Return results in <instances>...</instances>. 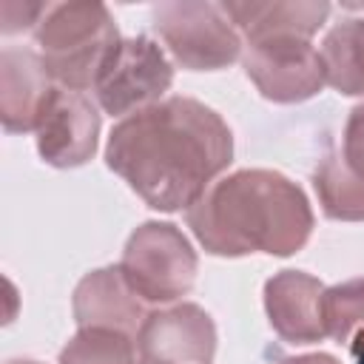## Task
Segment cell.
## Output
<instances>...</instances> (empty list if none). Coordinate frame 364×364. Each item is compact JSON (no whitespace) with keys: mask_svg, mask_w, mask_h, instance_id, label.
<instances>
[{"mask_svg":"<svg viewBox=\"0 0 364 364\" xmlns=\"http://www.w3.org/2000/svg\"><path fill=\"white\" fill-rule=\"evenodd\" d=\"M233 162L228 122L193 97H168L119 119L105 165L154 210H188Z\"/></svg>","mask_w":364,"mask_h":364,"instance_id":"1","label":"cell"},{"mask_svg":"<svg viewBox=\"0 0 364 364\" xmlns=\"http://www.w3.org/2000/svg\"><path fill=\"white\" fill-rule=\"evenodd\" d=\"M185 222L205 253L239 259L250 253L293 256L316 225L304 191L279 171L242 168L216 179L188 210Z\"/></svg>","mask_w":364,"mask_h":364,"instance_id":"2","label":"cell"},{"mask_svg":"<svg viewBox=\"0 0 364 364\" xmlns=\"http://www.w3.org/2000/svg\"><path fill=\"white\" fill-rule=\"evenodd\" d=\"M34 40L40 46L43 65L60 88L94 91L102 65L122 37L105 3L68 0L46 6L34 28Z\"/></svg>","mask_w":364,"mask_h":364,"instance_id":"3","label":"cell"},{"mask_svg":"<svg viewBox=\"0 0 364 364\" xmlns=\"http://www.w3.org/2000/svg\"><path fill=\"white\" fill-rule=\"evenodd\" d=\"M119 270L142 301L171 304L193 290L199 256L173 222L148 219L131 230Z\"/></svg>","mask_w":364,"mask_h":364,"instance_id":"4","label":"cell"},{"mask_svg":"<svg viewBox=\"0 0 364 364\" xmlns=\"http://www.w3.org/2000/svg\"><path fill=\"white\" fill-rule=\"evenodd\" d=\"M151 26L188 71H219L242 57V34L222 3L168 0L151 6Z\"/></svg>","mask_w":364,"mask_h":364,"instance_id":"5","label":"cell"},{"mask_svg":"<svg viewBox=\"0 0 364 364\" xmlns=\"http://www.w3.org/2000/svg\"><path fill=\"white\" fill-rule=\"evenodd\" d=\"M173 82V65L162 46L148 34L122 37L102 65L94 97L108 117H131L162 102Z\"/></svg>","mask_w":364,"mask_h":364,"instance_id":"6","label":"cell"},{"mask_svg":"<svg viewBox=\"0 0 364 364\" xmlns=\"http://www.w3.org/2000/svg\"><path fill=\"white\" fill-rule=\"evenodd\" d=\"M242 65L256 91L279 105L313 100L327 85L321 51H316L310 40L282 37L247 43Z\"/></svg>","mask_w":364,"mask_h":364,"instance_id":"7","label":"cell"},{"mask_svg":"<svg viewBox=\"0 0 364 364\" xmlns=\"http://www.w3.org/2000/svg\"><path fill=\"white\" fill-rule=\"evenodd\" d=\"M139 364H213L216 324L193 301L154 310L136 330Z\"/></svg>","mask_w":364,"mask_h":364,"instance_id":"8","label":"cell"},{"mask_svg":"<svg viewBox=\"0 0 364 364\" xmlns=\"http://www.w3.org/2000/svg\"><path fill=\"white\" fill-rule=\"evenodd\" d=\"M100 111L85 94L54 88L34 131L40 159L60 171L91 162L100 142Z\"/></svg>","mask_w":364,"mask_h":364,"instance_id":"9","label":"cell"},{"mask_svg":"<svg viewBox=\"0 0 364 364\" xmlns=\"http://www.w3.org/2000/svg\"><path fill=\"white\" fill-rule=\"evenodd\" d=\"M324 284L304 270H279L264 282V313L273 333L287 344H316L327 338Z\"/></svg>","mask_w":364,"mask_h":364,"instance_id":"10","label":"cell"},{"mask_svg":"<svg viewBox=\"0 0 364 364\" xmlns=\"http://www.w3.org/2000/svg\"><path fill=\"white\" fill-rule=\"evenodd\" d=\"M54 94L43 57L31 48L6 46L0 51V122L9 134L37 131Z\"/></svg>","mask_w":364,"mask_h":364,"instance_id":"11","label":"cell"},{"mask_svg":"<svg viewBox=\"0 0 364 364\" xmlns=\"http://www.w3.org/2000/svg\"><path fill=\"white\" fill-rule=\"evenodd\" d=\"M71 313L77 327H105L131 338H136V330L148 316L119 264H105L85 273L74 287Z\"/></svg>","mask_w":364,"mask_h":364,"instance_id":"12","label":"cell"},{"mask_svg":"<svg viewBox=\"0 0 364 364\" xmlns=\"http://www.w3.org/2000/svg\"><path fill=\"white\" fill-rule=\"evenodd\" d=\"M222 9L247 43L282 37L310 40L330 17V3L324 0H230Z\"/></svg>","mask_w":364,"mask_h":364,"instance_id":"13","label":"cell"},{"mask_svg":"<svg viewBox=\"0 0 364 364\" xmlns=\"http://www.w3.org/2000/svg\"><path fill=\"white\" fill-rule=\"evenodd\" d=\"M327 85L344 97H364V17L336 23L321 40Z\"/></svg>","mask_w":364,"mask_h":364,"instance_id":"14","label":"cell"},{"mask_svg":"<svg viewBox=\"0 0 364 364\" xmlns=\"http://www.w3.org/2000/svg\"><path fill=\"white\" fill-rule=\"evenodd\" d=\"M313 191L321 213L333 222H364V176H358L341 154H327L313 171Z\"/></svg>","mask_w":364,"mask_h":364,"instance_id":"15","label":"cell"},{"mask_svg":"<svg viewBox=\"0 0 364 364\" xmlns=\"http://www.w3.org/2000/svg\"><path fill=\"white\" fill-rule=\"evenodd\" d=\"M324 324L336 344H344L353 353L364 344V276L324 290Z\"/></svg>","mask_w":364,"mask_h":364,"instance_id":"16","label":"cell"},{"mask_svg":"<svg viewBox=\"0 0 364 364\" xmlns=\"http://www.w3.org/2000/svg\"><path fill=\"white\" fill-rule=\"evenodd\" d=\"M57 364H136V347L125 333L80 327L60 350Z\"/></svg>","mask_w":364,"mask_h":364,"instance_id":"17","label":"cell"},{"mask_svg":"<svg viewBox=\"0 0 364 364\" xmlns=\"http://www.w3.org/2000/svg\"><path fill=\"white\" fill-rule=\"evenodd\" d=\"M341 156L358 176H364V102L353 105V111L347 114Z\"/></svg>","mask_w":364,"mask_h":364,"instance_id":"18","label":"cell"},{"mask_svg":"<svg viewBox=\"0 0 364 364\" xmlns=\"http://www.w3.org/2000/svg\"><path fill=\"white\" fill-rule=\"evenodd\" d=\"M48 3H3V26L0 31L3 34H17V31H26V28H37L43 11H46Z\"/></svg>","mask_w":364,"mask_h":364,"instance_id":"19","label":"cell"},{"mask_svg":"<svg viewBox=\"0 0 364 364\" xmlns=\"http://www.w3.org/2000/svg\"><path fill=\"white\" fill-rule=\"evenodd\" d=\"M279 364H341V361L336 355H330V353H304V355L282 358Z\"/></svg>","mask_w":364,"mask_h":364,"instance_id":"20","label":"cell"},{"mask_svg":"<svg viewBox=\"0 0 364 364\" xmlns=\"http://www.w3.org/2000/svg\"><path fill=\"white\" fill-rule=\"evenodd\" d=\"M6 364H40V361H34V358H9Z\"/></svg>","mask_w":364,"mask_h":364,"instance_id":"21","label":"cell"}]
</instances>
